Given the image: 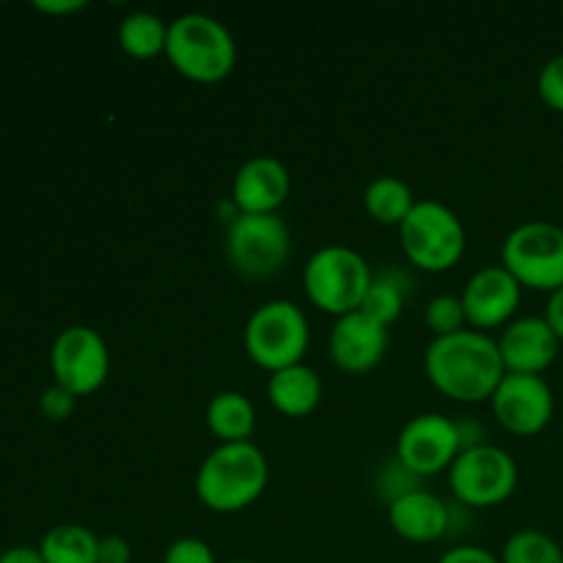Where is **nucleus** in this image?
I'll list each match as a JSON object with an SVG mask.
<instances>
[{"instance_id": "obj_1", "label": "nucleus", "mask_w": 563, "mask_h": 563, "mask_svg": "<svg viewBox=\"0 0 563 563\" xmlns=\"http://www.w3.org/2000/svg\"><path fill=\"white\" fill-rule=\"evenodd\" d=\"M423 374L438 394L460 405H478L493 399L495 388L506 377V366L493 335L465 328L454 335L432 339L423 352Z\"/></svg>"}, {"instance_id": "obj_2", "label": "nucleus", "mask_w": 563, "mask_h": 563, "mask_svg": "<svg viewBox=\"0 0 563 563\" xmlns=\"http://www.w3.org/2000/svg\"><path fill=\"white\" fill-rule=\"evenodd\" d=\"M269 462L256 443H220L196 473V495L209 511L236 515L264 495Z\"/></svg>"}, {"instance_id": "obj_3", "label": "nucleus", "mask_w": 563, "mask_h": 563, "mask_svg": "<svg viewBox=\"0 0 563 563\" xmlns=\"http://www.w3.org/2000/svg\"><path fill=\"white\" fill-rule=\"evenodd\" d=\"M165 58L192 82H220L234 71L236 42L218 16L190 11L168 22Z\"/></svg>"}, {"instance_id": "obj_4", "label": "nucleus", "mask_w": 563, "mask_h": 563, "mask_svg": "<svg viewBox=\"0 0 563 563\" xmlns=\"http://www.w3.org/2000/svg\"><path fill=\"white\" fill-rule=\"evenodd\" d=\"M242 344L258 368L275 374L302 363L311 344V324L297 302L269 300L247 317Z\"/></svg>"}, {"instance_id": "obj_5", "label": "nucleus", "mask_w": 563, "mask_h": 563, "mask_svg": "<svg viewBox=\"0 0 563 563\" xmlns=\"http://www.w3.org/2000/svg\"><path fill=\"white\" fill-rule=\"evenodd\" d=\"M399 240L412 267L423 273H449L465 256L467 231L454 209L423 198L399 225Z\"/></svg>"}, {"instance_id": "obj_6", "label": "nucleus", "mask_w": 563, "mask_h": 563, "mask_svg": "<svg viewBox=\"0 0 563 563\" xmlns=\"http://www.w3.org/2000/svg\"><path fill=\"white\" fill-rule=\"evenodd\" d=\"M372 280V264L355 247L346 245L319 247L302 269V284L311 306L335 319L361 308Z\"/></svg>"}, {"instance_id": "obj_7", "label": "nucleus", "mask_w": 563, "mask_h": 563, "mask_svg": "<svg viewBox=\"0 0 563 563\" xmlns=\"http://www.w3.org/2000/svg\"><path fill=\"white\" fill-rule=\"evenodd\" d=\"M225 262L242 278L264 280L289 264L291 231L280 214H236L225 225Z\"/></svg>"}, {"instance_id": "obj_8", "label": "nucleus", "mask_w": 563, "mask_h": 563, "mask_svg": "<svg viewBox=\"0 0 563 563\" xmlns=\"http://www.w3.org/2000/svg\"><path fill=\"white\" fill-rule=\"evenodd\" d=\"M500 264L522 289L555 291L563 286V229L548 220H528L509 231L500 245Z\"/></svg>"}, {"instance_id": "obj_9", "label": "nucleus", "mask_w": 563, "mask_h": 563, "mask_svg": "<svg viewBox=\"0 0 563 563\" xmlns=\"http://www.w3.org/2000/svg\"><path fill=\"white\" fill-rule=\"evenodd\" d=\"M520 471L509 451L500 445H478L462 451L449 467V487L456 504L467 509H493L515 495Z\"/></svg>"}, {"instance_id": "obj_10", "label": "nucleus", "mask_w": 563, "mask_h": 563, "mask_svg": "<svg viewBox=\"0 0 563 563\" xmlns=\"http://www.w3.org/2000/svg\"><path fill=\"white\" fill-rule=\"evenodd\" d=\"M49 368H53L55 385L69 394L91 396L108 383L110 352L102 335L86 324H71L60 330L49 352Z\"/></svg>"}, {"instance_id": "obj_11", "label": "nucleus", "mask_w": 563, "mask_h": 563, "mask_svg": "<svg viewBox=\"0 0 563 563\" xmlns=\"http://www.w3.org/2000/svg\"><path fill=\"white\" fill-rule=\"evenodd\" d=\"M460 454L462 445L456 421L440 416V412H423V416L410 418L396 440V460L421 478L438 476L443 471L449 473Z\"/></svg>"}, {"instance_id": "obj_12", "label": "nucleus", "mask_w": 563, "mask_h": 563, "mask_svg": "<svg viewBox=\"0 0 563 563\" xmlns=\"http://www.w3.org/2000/svg\"><path fill=\"white\" fill-rule=\"evenodd\" d=\"M489 407H493L495 421L506 432L517 438H533L553 421V388L539 374H506L495 388Z\"/></svg>"}, {"instance_id": "obj_13", "label": "nucleus", "mask_w": 563, "mask_h": 563, "mask_svg": "<svg viewBox=\"0 0 563 563\" xmlns=\"http://www.w3.org/2000/svg\"><path fill=\"white\" fill-rule=\"evenodd\" d=\"M520 300L522 286L517 284L515 275L504 264L482 267L478 273L471 275V280L462 289L467 328L478 330V333L506 328L517 313V308H520Z\"/></svg>"}, {"instance_id": "obj_14", "label": "nucleus", "mask_w": 563, "mask_h": 563, "mask_svg": "<svg viewBox=\"0 0 563 563\" xmlns=\"http://www.w3.org/2000/svg\"><path fill=\"white\" fill-rule=\"evenodd\" d=\"M390 344V328L363 311L335 319L330 330V361L344 374H368L383 363Z\"/></svg>"}, {"instance_id": "obj_15", "label": "nucleus", "mask_w": 563, "mask_h": 563, "mask_svg": "<svg viewBox=\"0 0 563 563\" xmlns=\"http://www.w3.org/2000/svg\"><path fill=\"white\" fill-rule=\"evenodd\" d=\"M289 192V168L269 154L247 159L231 181V203L240 214H278Z\"/></svg>"}, {"instance_id": "obj_16", "label": "nucleus", "mask_w": 563, "mask_h": 563, "mask_svg": "<svg viewBox=\"0 0 563 563\" xmlns=\"http://www.w3.org/2000/svg\"><path fill=\"white\" fill-rule=\"evenodd\" d=\"M498 341L506 374H539L553 366L559 357V335L553 333L544 317H522L504 328Z\"/></svg>"}, {"instance_id": "obj_17", "label": "nucleus", "mask_w": 563, "mask_h": 563, "mask_svg": "<svg viewBox=\"0 0 563 563\" xmlns=\"http://www.w3.org/2000/svg\"><path fill=\"white\" fill-rule=\"evenodd\" d=\"M388 522L405 542L432 544L449 537V504L429 489H418L388 506Z\"/></svg>"}, {"instance_id": "obj_18", "label": "nucleus", "mask_w": 563, "mask_h": 563, "mask_svg": "<svg viewBox=\"0 0 563 563\" xmlns=\"http://www.w3.org/2000/svg\"><path fill=\"white\" fill-rule=\"evenodd\" d=\"M322 377L306 363L269 374L267 399L286 418H306L322 401Z\"/></svg>"}, {"instance_id": "obj_19", "label": "nucleus", "mask_w": 563, "mask_h": 563, "mask_svg": "<svg viewBox=\"0 0 563 563\" xmlns=\"http://www.w3.org/2000/svg\"><path fill=\"white\" fill-rule=\"evenodd\" d=\"M207 427L220 443H251L256 432V407L240 390H220L207 405Z\"/></svg>"}, {"instance_id": "obj_20", "label": "nucleus", "mask_w": 563, "mask_h": 563, "mask_svg": "<svg viewBox=\"0 0 563 563\" xmlns=\"http://www.w3.org/2000/svg\"><path fill=\"white\" fill-rule=\"evenodd\" d=\"M418 198L412 196L410 185L399 176H377L363 192V207L366 214L379 225H396L399 229L412 212Z\"/></svg>"}, {"instance_id": "obj_21", "label": "nucleus", "mask_w": 563, "mask_h": 563, "mask_svg": "<svg viewBox=\"0 0 563 563\" xmlns=\"http://www.w3.org/2000/svg\"><path fill=\"white\" fill-rule=\"evenodd\" d=\"M168 22L152 11H132L119 25V47L135 60H152L165 55Z\"/></svg>"}, {"instance_id": "obj_22", "label": "nucleus", "mask_w": 563, "mask_h": 563, "mask_svg": "<svg viewBox=\"0 0 563 563\" xmlns=\"http://www.w3.org/2000/svg\"><path fill=\"white\" fill-rule=\"evenodd\" d=\"M99 537L86 526L64 522L44 533L38 553L44 563H97Z\"/></svg>"}, {"instance_id": "obj_23", "label": "nucleus", "mask_w": 563, "mask_h": 563, "mask_svg": "<svg viewBox=\"0 0 563 563\" xmlns=\"http://www.w3.org/2000/svg\"><path fill=\"white\" fill-rule=\"evenodd\" d=\"M407 295H410V284H407L405 275L396 273V269H383V273H374L372 286H368L357 311L390 328L405 311Z\"/></svg>"}, {"instance_id": "obj_24", "label": "nucleus", "mask_w": 563, "mask_h": 563, "mask_svg": "<svg viewBox=\"0 0 563 563\" xmlns=\"http://www.w3.org/2000/svg\"><path fill=\"white\" fill-rule=\"evenodd\" d=\"M500 563H563V550L553 537L537 528L511 533L500 553Z\"/></svg>"}, {"instance_id": "obj_25", "label": "nucleus", "mask_w": 563, "mask_h": 563, "mask_svg": "<svg viewBox=\"0 0 563 563\" xmlns=\"http://www.w3.org/2000/svg\"><path fill=\"white\" fill-rule=\"evenodd\" d=\"M423 324L432 330L434 339H443V335H454L460 330L467 328L465 306H462V297L454 295H438L429 300V306L423 308Z\"/></svg>"}, {"instance_id": "obj_26", "label": "nucleus", "mask_w": 563, "mask_h": 563, "mask_svg": "<svg viewBox=\"0 0 563 563\" xmlns=\"http://www.w3.org/2000/svg\"><path fill=\"white\" fill-rule=\"evenodd\" d=\"M374 489H377L379 500H383L385 506H390V504H396L399 498H405V495L423 489V478L416 476L410 467L401 465L399 460H388L377 471Z\"/></svg>"}, {"instance_id": "obj_27", "label": "nucleus", "mask_w": 563, "mask_h": 563, "mask_svg": "<svg viewBox=\"0 0 563 563\" xmlns=\"http://www.w3.org/2000/svg\"><path fill=\"white\" fill-rule=\"evenodd\" d=\"M537 91L550 110L563 113V53L542 66L537 77Z\"/></svg>"}, {"instance_id": "obj_28", "label": "nucleus", "mask_w": 563, "mask_h": 563, "mask_svg": "<svg viewBox=\"0 0 563 563\" xmlns=\"http://www.w3.org/2000/svg\"><path fill=\"white\" fill-rule=\"evenodd\" d=\"M163 563H218V559H214V550L203 539L181 537L168 544Z\"/></svg>"}, {"instance_id": "obj_29", "label": "nucleus", "mask_w": 563, "mask_h": 563, "mask_svg": "<svg viewBox=\"0 0 563 563\" xmlns=\"http://www.w3.org/2000/svg\"><path fill=\"white\" fill-rule=\"evenodd\" d=\"M38 410H42V416L47 418V421L64 423V421H69L71 416H75L77 396L53 383L47 390H44L42 399H38Z\"/></svg>"}, {"instance_id": "obj_30", "label": "nucleus", "mask_w": 563, "mask_h": 563, "mask_svg": "<svg viewBox=\"0 0 563 563\" xmlns=\"http://www.w3.org/2000/svg\"><path fill=\"white\" fill-rule=\"evenodd\" d=\"M438 563H500V555L489 553L478 544H456V548L445 550Z\"/></svg>"}, {"instance_id": "obj_31", "label": "nucleus", "mask_w": 563, "mask_h": 563, "mask_svg": "<svg viewBox=\"0 0 563 563\" xmlns=\"http://www.w3.org/2000/svg\"><path fill=\"white\" fill-rule=\"evenodd\" d=\"M132 561V548L124 537H99V550H97V563H130Z\"/></svg>"}, {"instance_id": "obj_32", "label": "nucleus", "mask_w": 563, "mask_h": 563, "mask_svg": "<svg viewBox=\"0 0 563 563\" xmlns=\"http://www.w3.org/2000/svg\"><path fill=\"white\" fill-rule=\"evenodd\" d=\"M456 432H460V445L462 451L478 449V445H487V427L482 421H476L473 416H465L456 421Z\"/></svg>"}, {"instance_id": "obj_33", "label": "nucleus", "mask_w": 563, "mask_h": 563, "mask_svg": "<svg viewBox=\"0 0 563 563\" xmlns=\"http://www.w3.org/2000/svg\"><path fill=\"white\" fill-rule=\"evenodd\" d=\"M544 322L553 328V333L559 335V341H563V286L561 289L550 291L548 308H544Z\"/></svg>"}, {"instance_id": "obj_34", "label": "nucleus", "mask_w": 563, "mask_h": 563, "mask_svg": "<svg viewBox=\"0 0 563 563\" xmlns=\"http://www.w3.org/2000/svg\"><path fill=\"white\" fill-rule=\"evenodd\" d=\"M0 563H44V559L38 553V548L20 544V548H9L5 553H0Z\"/></svg>"}, {"instance_id": "obj_35", "label": "nucleus", "mask_w": 563, "mask_h": 563, "mask_svg": "<svg viewBox=\"0 0 563 563\" xmlns=\"http://www.w3.org/2000/svg\"><path fill=\"white\" fill-rule=\"evenodd\" d=\"M36 5L38 11H42V14H75V11H80V9H86V3H82V0H64V3H47V0H36Z\"/></svg>"}, {"instance_id": "obj_36", "label": "nucleus", "mask_w": 563, "mask_h": 563, "mask_svg": "<svg viewBox=\"0 0 563 563\" xmlns=\"http://www.w3.org/2000/svg\"><path fill=\"white\" fill-rule=\"evenodd\" d=\"M229 563H256V561H229Z\"/></svg>"}]
</instances>
